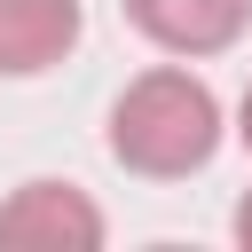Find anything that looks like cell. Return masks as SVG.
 <instances>
[{"mask_svg": "<svg viewBox=\"0 0 252 252\" xmlns=\"http://www.w3.org/2000/svg\"><path fill=\"white\" fill-rule=\"evenodd\" d=\"M236 244H252V197L236 205Z\"/></svg>", "mask_w": 252, "mask_h": 252, "instance_id": "obj_6", "label": "cell"}, {"mask_svg": "<svg viewBox=\"0 0 252 252\" xmlns=\"http://www.w3.org/2000/svg\"><path fill=\"white\" fill-rule=\"evenodd\" d=\"M213 150H220V102L189 71H142L110 102V158L126 173L181 181V173L213 165Z\"/></svg>", "mask_w": 252, "mask_h": 252, "instance_id": "obj_1", "label": "cell"}, {"mask_svg": "<svg viewBox=\"0 0 252 252\" xmlns=\"http://www.w3.org/2000/svg\"><path fill=\"white\" fill-rule=\"evenodd\" d=\"M79 47V0H0V79H39Z\"/></svg>", "mask_w": 252, "mask_h": 252, "instance_id": "obj_3", "label": "cell"}, {"mask_svg": "<svg viewBox=\"0 0 252 252\" xmlns=\"http://www.w3.org/2000/svg\"><path fill=\"white\" fill-rule=\"evenodd\" d=\"M0 244H47V252H87L102 244V213L71 181H24L0 205Z\"/></svg>", "mask_w": 252, "mask_h": 252, "instance_id": "obj_2", "label": "cell"}, {"mask_svg": "<svg viewBox=\"0 0 252 252\" xmlns=\"http://www.w3.org/2000/svg\"><path fill=\"white\" fill-rule=\"evenodd\" d=\"M236 134H244V150H252V87H244V102H236Z\"/></svg>", "mask_w": 252, "mask_h": 252, "instance_id": "obj_5", "label": "cell"}, {"mask_svg": "<svg viewBox=\"0 0 252 252\" xmlns=\"http://www.w3.org/2000/svg\"><path fill=\"white\" fill-rule=\"evenodd\" d=\"M126 16L165 47V55H220L244 39L252 0H126Z\"/></svg>", "mask_w": 252, "mask_h": 252, "instance_id": "obj_4", "label": "cell"}]
</instances>
